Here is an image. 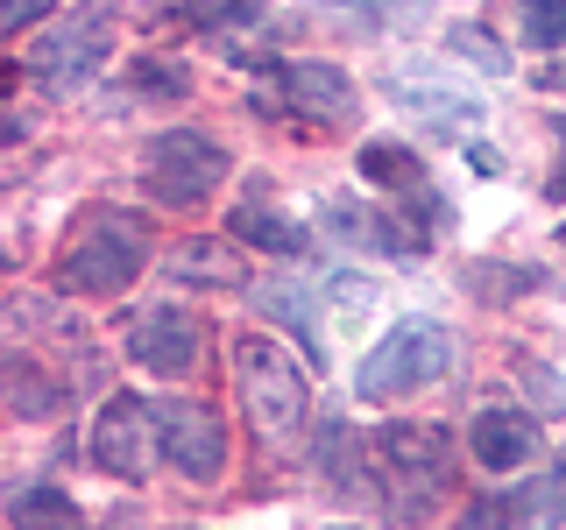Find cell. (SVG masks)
Returning a JSON list of instances; mask_svg holds the SVG:
<instances>
[{
	"mask_svg": "<svg viewBox=\"0 0 566 530\" xmlns=\"http://www.w3.org/2000/svg\"><path fill=\"white\" fill-rule=\"evenodd\" d=\"M8 389H14V411L22 417H57L64 411V382L35 375L29 361H8Z\"/></svg>",
	"mask_w": 566,
	"mask_h": 530,
	"instance_id": "16",
	"label": "cell"
},
{
	"mask_svg": "<svg viewBox=\"0 0 566 530\" xmlns=\"http://www.w3.org/2000/svg\"><path fill=\"white\" fill-rule=\"evenodd\" d=\"M453 361H460V347H453V332L439 326V318H397V326L368 347L354 389L376 396V403H389V396H411V389L453 375Z\"/></svg>",
	"mask_w": 566,
	"mask_h": 530,
	"instance_id": "2",
	"label": "cell"
},
{
	"mask_svg": "<svg viewBox=\"0 0 566 530\" xmlns=\"http://www.w3.org/2000/svg\"><path fill=\"white\" fill-rule=\"evenodd\" d=\"M389 99L411 106V114H424V120H460V128H468V120H482V99H474L447 64H432V57L389 71Z\"/></svg>",
	"mask_w": 566,
	"mask_h": 530,
	"instance_id": "10",
	"label": "cell"
},
{
	"mask_svg": "<svg viewBox=\"0 0 566 530\" xmlns=\"http://www.w3.org/2000/svg\"><path fill=\"white\" fill-rule=\"evenodd\" d=\"M559 241H566V226H559Z\"/></svg>",
	"mask_w": 566,
	"mask_h": 530,
	"instance_id": "24",
	"label": "cell"
},
{
	"mask_svg": "<svg viewBox=\"0 0 566 530\" xmlns=\"http://www.w3.org/2000/svg\"><path fill=\"white\" fill-rule=\"evenodd\" d=\"M453 50H474V64H489V71H503V57H495V43L482 29H453Z\"/></svg>",
	"mask_w": 566,
	"mask_h": 530,
	"instance_id": "22",
	"label": "cell"
},
{
	"mask_svg": "<svg viewBox=\"0 0 566 530\" xmlns=\"http://www.w3.org/2000/svg\"><path fill=\"white\" fill-rule=\"evenodd\" d=\"M234 389H241L248 424H255L262 446L297 438V424L312 417V382H305V368H297L276 340H262V332H241V340H234Z\"/></svg>",
	"mask_w": 566,
	"mask_h": 530,
	"instance_id": "1",
	"label": "cell"
},
{
	"mask_svg": "<svg viewBox=\"0 0 566 530\" xmlns=\"http://www.w3.org/2000/svg\"><path fill=\"white\" fill-rule=\"evenodd\" d=\"M559 523H566V459H553L538 481L482 502V517H474V530H559Z\"/></svg>",
	"mask_w": 566,
	"mask_h": 530,
	"instance_id": "11",
	"label": "cell"
},
{
	"mask_svg": "<svg viewBox=\"0 0 566 530\" xmlns=\"http://www.w3.org/2000/svg\"><path fill=\"white\" fill-rule=\"evenodd\" d=\"M517 29L531 50H559L566 43V0H517Z\"/></svg>",
	"mask_w": 566,
	"mask_h": 530,
	"instance_id": "18",
	"label": "cell"
},
{
	"mask_svg": "<svg viewBox=\"0 0 566 530\" xmlns=\"http://www.w3.org/2000/svg\"><path fill=\"white\" fill-rule=\"evenodd\" d=\"M318 474L354 481V432H347V424H326V432H318Z\"/></svg>",
	"mask_w": 566,
	"mask_h": 530,
	"instance_id": "20",
	"label": "cell"
},
{
	"mask_svg": "<svg viewBox=\"0 0 566 530\" xmlns=\"http://www.w3.org/2000/svg\"><path fill=\"white\" fill-rule=\"evenodd\" d=\"M468 453L482 459L489 474H517V467H531L538 459V424H531L524 411H482L474 417V432H468Z\"/></svg>",
	"mask_w": 566,
	"mask_h": 530,
	"instance_id": "12",
	"label": "cell"
},
{
	"mask_svg": "<svg viewBox=\"0 0 566 530\" xmlns=\"http://www.w3.org/2000/svg\"><path fill=\"white\" fill-rule=\"evenodd\" d=\"M361 170L376 177V184L418 191V156H411V149H397V141H368V149H361Z\"/></svg>",
	"mask_w": 566,
	"mask_h": 530,
	"instance_id": "19",
	"label": "cell"
},
{
	"mask_svg": "<svg viewBox=\"0 0 566 530\" xmlns=\"http://www.w3.org/2000/svg\"><path fill=\"white\" fill-rule=\"evenodd\" d=\"M99 57H114V14H106V8H78V14H64V22L43 35V50L29 57V71L43 85H78V78L99 71Z\"/></svg>",
	"mask_w": 566,
	"mask_h": 530,
	"instance_id": "7",
	"label": "cell"
},
{
	"mask_svg": "<svg viewBox=\"0 0 566 530\" xmlns=\"http://www.w3.org/2000/svg\"><path fill=\"white\" fill-rule=\"evenodd\" d=\"M199 347H206V326L185 305H149L128 318V361L149 368V375H191Z\"/></svg>",
	"mask_w": 566,
	"mask_h": 530,
	"instance_id": "8",
	"label": "cell"
},
{
	"mask_svg": "<svg viewBox=\"0 0 566 530\" xmlns=\"http://www.w3.org/2000/svg\"><path fill=\"white\" fill-rule=\"evenodd\" d=\"M566 135V128H559ZM545 191H553V199H566V163H559V177H553V184H545Z\"/></svg>",
	"mask_w": 566,
	"mask_h": 530,
	"instance_id": "23",
	"label": "cell"
},
{
	"mask_svg": "<svg viewBox=\"0 0 566 530\" xmlns=\"http://www.w3.org/2000/svg\"><path fill=\"white\" fill-rule=\"evenodd\" d=\"M220 184H227V149L212 135L170 128L149 141V191L164 205H206Z\"/></svg>",
	"mask_w": 566,
	"mask_h": 530,
	"instance_id": "5",
	"label": "cell"
},
{
	"mask_svg": "<svg viewBox=\"0 0 566 530\" xmlns=\"http://www.w3.org/2000/svg\"><path fill=\"white\" fill-rule=\"evenodd\" d=\"M149 262V226L135 212H93L71 241V255L57 262V283L64 290H85V297H106V290H128Z\"/></svg>",
	"mask_w": 566,
	"mask_h": 530,
	"instance_id": "3",
	"label": "cell"
},
{
	"mask_svg": "<svg viewBox=\"0 0 566 530\" xmlns=\"http://www.w3.org/2000/svg\"><path fill=\"white\" fill-rule=\"evenodd\" d=\"M283 99L297 106V114H312V120H347V106H354V85H347V71H333V64H291L283 71Z\"/></svg>",
	"mask_w": 566,
	"mask_h": 530,
	"instance_id": "13",
	"label": "cell"
},
{
	"mask_svg": "<svg viewBox=\"0 0 566 530\" xmlns=\"http://www.w3.org/2000/svg\"><path fill=\"white\" fill-rule=\"evenodd\" d=\"M234 234L255 241V247H276V255H297V247H305V226L276 220V212H262V205H241L234 212Z\"/></svg>",
	"mask_w": 566,
	"mask_h": 530,
	"instance_id": "17",
	"label": "cell"
},
{
	"mask_svg": "<svg viewBox=\"0 0 566 530\" xmlns=\"http://www.w3.org/2000/svg\"><path fill=\"white\" fill-rule=\"evenodd\" d=\"M382 474H389V502H397V517L424 523L439 502H447L453 438L432 432V424H389V432H382Z\"/></svg>",
	"mask_w": 566,
	"mask_h": 530,
	"instance_id": "4",
	"label": "cell"
},
{
	"mask_svg": "<svg viewBox=\"0 0 566 530\" xmlns=\"http://www.w3.org/2000/svg\"><path fill=\"white\" fill-rule=\"evenodd\" d=\"M156 453H164V417H156V403L106 396V411L93 424V459L99 467L114 474V481H149Z\"/></svg>",
	"mask_w": 566,
	"mask_h": 530,
	"instance_id": "6",
	"label": "cell"
},
{
	"mask_svg": "<svg viewBox=\"0 0 566 530\" xmlns=\"http://www.w3.org/2000/svg\"><path fill=\"white\" fill-rule=\"evenodd\" d=\"M50 8H57V0H0V35L14 43V35H22L29 22H43Z\"/></svg>",
	"mask_w": 566,
	"mask_h": 530,
	"instance_id": "21",
	"label": "cell"
},
{
	"mask_svg": "<svg viewBox=\"0 0 566 530\" xmlns=\"http://www.w3.org/2000/svg\"><path fill=\"white\" fill-rule=\"evenodd\" d=\"M170 283H199V290H241L248 262L234 241H185L170 247Z\"/></svg>",
	"mask_w": 566,
	"mask_h": 530,
	"instance_id": "14",
	"label": "cell"
},
{
	"mask_svg": "<svg viewBox=\"0 0 566 530\" xmlns=\"http://www.w3.org/2000/svg\"><path fill=\"white\" fill-rule=\"evenodd\" d=\"M14 530H78V502H71L64 488H22L8 509Z\"/></svg>",
	"mask_w": 566,
	"mask_h": 530,
	"instance_id": "15",
	"label": "cell"
},
{
	"mask_svg": "<svg viewBox=\"0 0 566 530\" xmlns=\"http://www.w3.org/2000/svg\"><path fill=\"white\" fill-rule=\"evenodd\" d=\"M156 417H164V453L177 459V474H191V481H220V474H227V424L212 417L206 403H191V396H164Z\"/></svg>",
	"mask_w": 566,
	"mask_h": 530,
	"instance_id": "9",
	"label": "cell"
}]
</instances>
